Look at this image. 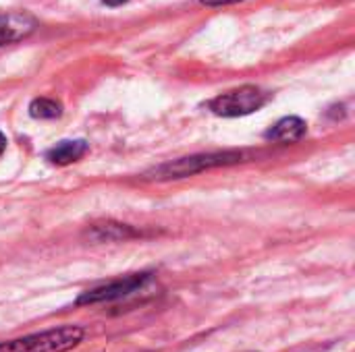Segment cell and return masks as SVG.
<instances>
[{"label": "cell", "mask_w": 355, "mask_h": 352, "mask_svg": "<svg viewBox=\"0 0 355 352\" xmlns=\"http://www.w3.org/2000/svg\"><path fill=\"white\" fill-rule=\"evenodd\" d=\"M29 114L33 118L50 120V118H58L62 114V106H60V102H56L52 98H35L29 104Z\"/></svg>", "instance_id": "obj_8"}, {"label": "cell", "mask_w": 355, "mask_h": 352, "mask_svg": "<svg viewBox=\"0 0 355 352\" xmlns=\"http://www.w3.org/2000/svg\"><path fill=\"white\" fill-rule=\"evenodd\" d=\"M102 2H106V4H110V6H119V4H125L127 0H102Z\"/></svg>", "instance_id": "obj_11"}, {"label": "cell", "mask_w": 355, "mask_h": 352, "mask_svg": "<svg viewBox=\"0 0 355 352\" xmlns=\"http://www.w3.org/2000/svg\"><path fill=\"white\" fill-rule=\"evenodd\" d=\"M83 336L85 332L79 326H60L0 342V352H69L81 344Z\"/></svg>", "instance_id": "obj_1"}, {"label": "cell", "mask_w": 355, "mask_h": 352, "mask_svg": "<svg viewBox=\"0 0 355 352\" xmlns=\"http://www.w3.org/2000/svg\"><path fill=\"white\" fill-rule=\"evenodd\" d=\"M241 162V154L239 151H216V154H200V156H189V158H181L168 164H162L158 168H154L150 172V178L156 180H171V178H185V176H193L198 172L210 170V168H218V166H229Z\"/></svg>", "instance_id": "obj_2"}, {"label": "cell", "mask_w": 355, "mask_h": 352, "mask_svg": "<svg viewBox=\"0 0 355 352\" xmlns=\"http://www.w3.org/2000/svg\"><path fill=\"white\" fill-rule=\"evenodd\" d=\"M268 102V93L256 85H243L239 89H231L227 93L216 95L210 102V110L225 118L245 116L252 112H258Z\"/></svg>", "instance_id": "obj_3"}, {"label": "cell", "mask_w": 355, "mask_h": 352, "mask_svg": "<svg viewBox=\"0 0 355 352\" xmlns=\"http://www.w3.org/2000/svg\"><path fill=\"white\" fill-rule=\"evenodd\" d=\"M37 27V19L25 10H0V46L29 37Z\"/></svg>", "instance_id": "obj_5"}, {"label": "cell", "mask_w": 355, "mask_h": 352, "mask_svg": "<svg viewBox=\"0 0 355 352\" xmlns=\"http://www.w3.org/2000/svg\"><path fill=\"white\" fill-rule=\"evenodd\" d=\"M202 4L208 6H220V4H233V2H241V0H200Z\"/></svg>", "instance_id": "obj_9"}, {"label": "cell", "mask_w": 355, "mask_h": 352, "mask_svg": "<svg viewBox=\"0 0 355 352\" xmlns=\"http://www.w3.org/2000/svg\"><path fill=\"white\" fill-rule=\"evenodd\" d=\"M85 154H87V143L83 139L62 141V143L54 145L52 149H48L46 160L56 164V166H67V164H73V162L81 160Z\"/></svg>", "instance_id": "obj_7"}, {"label": "cell", "mask_w": 355, "mask_h": 352, "mask_svg": "<svg viewBox=\"0 0 355 352\" xmlns=\"http://www.w3.org/2000/svg\"><path fill=\"white\" fill-rule=\"evenodd\" d=\"M4 149H6V137H4V133L0 131V156L4 154Z\"/></svg>", "instance_id": "obj_10"}, {"label": "cell", "mask_w": 355, "mask_h": 352, "mask_svg": "<svg viewBox=\"0 0 355 352\" xmlns=\"http://www.w3.org/2000/svg\"><path fill=\"white\" fill-rule=\"evenodd\" d=\"M306 131H308V124L302 118L285 116L266 133V139L281 141V143H293V141H300L306 135Z\"/></svg>", "instance_id": "obj_6"}, {"label": "cell", "mask_w": 355, "mask_h": 352, "mask_svg": "<svg viewBox=\"0 0 355 352\" xmlns=\"http://www.w3.org/2000/svg\"><path fill=\"white\" fill-rule=\"evenodd\" d=\"M150 278H152L150 272H141V274H131V276L112 280L108 284L89 288L77 299V305H98V303H112V301L125 299V297L141 290L150 282Z\"/></svg>", "instance_id": "obj_4"}]
</instances>
